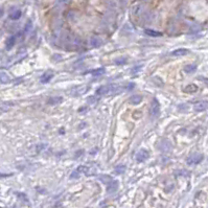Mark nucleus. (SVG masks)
<instances>
[{
  "label": "nucleus",
  "instance_id": "11",
  "mask_svg": "<svg viewBox=\"0 0 208 208\" xmlns=\"http://www.w3.org/2000/svg\"><path fill=\"white\" fill-rule=\"evenodd\" d=\"M196 91H198V86L194 84H189L184 88V92L186 93H194Z\"/></svg>",
  "mask_w": 208,
  "mask_h": 208
},
{
  "label": "nucleus",
  "instance_id": "5",
  "mask_svg": "<svg viewBox=\"0 0 208 208\" xmlns=\"http://www.w3.org/2000/svg\"><path fill=\"white\" fill-rule=\"evenodd\" d=\"M202 160H203V155H202V154H194V155L190 156V157L188 158L187 163L190 165L198 164V163H200Z\"/></svg>",
  "mask_w": 208,
  "mask_h": 208
},
{
  "label": "nucleus",
  "instance_id": "2",
  "mask_svg": "<svg viewBox=\"0 0 208 208\" xmlns=\"http://www.w3.org/2000/svg\"><path fill=\"white\" fill-rule=\"evenodd\" d=\"M160 104H159V101H158L157 99H154L153 101H152V105H151V110H150V114H151V116L153 117H157L158 115H159V113H160Z\"/></svg>",
  "mask_w": 208,
  "mask_h": 208
},
{
  "label": "nucleus",
  "instance_id": "7",
  "mask_svg": "<svg viewBox=\"0 0 208 208\" xmlns=\"http://www.w3.org/2000/svg\"><path fill=\"white\" fill-rule=\"evenodd\" d=\"M63 101V97L62 96H53V97H49L47 99V104L48 105H59Z\"/></svg>",
  "mask_w": 208,
  "mask_h": 208
},
{
  "label": "nucleus",
  "instance_id": "20",
  "mask_svg": "<svg viewBox=\"0 0 208 208\" xmlns=\"http://www.w3.org/2000/svg\"><path fill=\"white\" fill-rule=\"evenodd\" d=\"M76 171H78V173H86L87 172V167L86 166H80L78 169H76Z\"/></svg>",
  "mask_w": 208,
  "mask_h": 208
},
{
  "label": "nucleus",
  "instance_id": "18",
  "mask_svg": "<svg viewBox=\"0 0 208 208\" xmlns=\"http://www.w3.org/2000/svg\"><path fill=\"white\" fill-rule=\"evenodd\" d=\"M104 73H105V69L104 68H97V69H95V70L92 71V74H93L94 76H101V74H104Z\"/></svg>",
  "mask_w": 208,
  "mask_h": 208
},
{
  "label": "nucleus",
  "instance_id": "8",
  "mask_svg": "<svg viewBox=\"0 0 208 208\" xmlns=\"http://www.w3.org/2000/svg\"><path fill=\"white\" fill-rule=\"evenodd\" d=\"M188 49H186V48H178V49H176V50L172 51V55H174V57H182V55H185L188 53Z\"/></svg>",
  "mask_w": 208,
  "mask_h": 208
},
{
  "label": "nucleus",
  "instance_id": "6",
  "mask_svg": "<svg viewBox=\"0 0 208 208\" xmlns=\"http://www.w3.org/2000/svg\"><path fill=\"white\" fill-rule=\"evenodd\" d=\"M117 188H118V182L115 180H112L109 184H107V191L109 194H112V192L116 191Z\"/></svg>",
  "mask_w": 208,
  "mask_h": 208
},
{
  "label": "nucleus",
  "instance_id": "13",
  "mask_svg": "<svg viewBox=\"0 0 208 208\" xmlns=\"http://www.w3.org/2000/svg\"><path fill=\"white\" fill-rule=\"evenodd\" d=\"M145 35L150 37H161L162 36V32H157V30H144Z\"/></svg>",
  "mask_w": 208,
  "mask_h": 208
},
{
  "label": "nucleus",
  "instance_id": "14",
  "mask_svg": "<svg viewBox=\"0 0 208 208\" xmlns=\"http://www.w3.org/2000/svg\"><path fill=\"white\" fill-rule=\"evenodd\" d=\"M15 42H16V37L15 36L9 37V39L6 40V48L7 49H11V48L15 45Z\"/></svg>",
  "mask_w": 208,
  "mask_h": 208
},
{
  "label": "nucleus",
  "instance_id": "16",
  "mask_svg": "<svg viewBox=\"0 0 208 208\" xmlns=\"http://www.w3.org/2000/svg\"><path fill=\"white\" fill-rule=\"evenodd\" d=\"M196 69H197V66L194 65V64H191V65H187V66H185L184 71H185L186 73H191V72H194Z\"/></svg>",
  "mask_w": 208,
  "mask_h": 208
},
{
  "label": "nucleus",
  "instance_id": "17",
  "mask_svg": "<svg viewBox=\"0 0 208 208\" xmlns=\"http://www.w3.org/2000/svg\"><path fill=\"white\" fill-rule=\"evenodd\" d=\"M125 172H126V166H125V165H117V166L115 167V173H116L117 175L124 174Z\"/></svg>",
  "mask_w": 208,
  "mask_h": 208
},
{
  "label": "nucleus",
  "instance_id": "1",
  "mask_svg": "<svg viewBox=\"0 0 208 208\" xmlns=\"http://www.w3.org/2000/svg\"><path fill=\"white\" fill-rule=\"evenodd\" d=\"M124 91V88L117 87L114 85H107V86H101L96 90V94L99 95H109V94H117Z\"/></svg>",
  "mask_w": 208,
  "mask_h": 208
},
{
  "label": "nucleus",
  "instance_id": "10",
  "mask_svg": "<svg viewBox=\"0 0 208 208\" xmlns=\"http://www.w3.org/2000/svg\"><path fill=\"white\" fill-rule=\"evenodd\" d=\"M53 78V73L51 72V71H47V72H45L43 76H41V83L46 84V83L49 82Z\"/></svg>",
  "mask_w": 208,
  "mask_h": 208
},
{
  "label": "nucleus",
  "instance_id": "4",
  "mask_svg": "<svg viewBox=\"0 0 208 208\" xmlns=\"http://www.w3.org/2000/svg\"><path fill=\"white\" fill-rule=\"evenodd\" d=\"M149 157H150L149 152L145 151V150H140V151L136 154V160H137L138 162H143V161L148 160Z\"/></svg>",
  "mask_w": 208,
  "mask_h": 208
},
{
  "label": "nucleus",
  "instance_id": "12",
  "mask_svg": "<svg viewBox=\"0 0 208 208\" xmlns=\"http://www.w3.org/2000/svg\"><path fill=\"white\" fill-rule=\"evenodd\" d=\"M99 179L101 183H104V184H106V185L109 184V183L113 180L112 177H110L109 175H101V176H99Z\"/></svg>",
  "mask_w": 208,
  "mask_h": 208
},
{
  "label": "nucleus",
  "instance_id": "19",
  "mask_svg": "<svg viewBox=\"0 0 208 208\" xmlns=\"http://www.w3.org/2000/svg\"><path fill=\"white\" fill-rule=\"evenodd\" d=\"M21 16V12L20 11H17L15 12V13H13V14L11 15V19H13V20H17V19H19Z\"/></svg>",
  "mask_w": 208,
  "mask_h": 208
},
{
  "label": "nucleus",
  "instance_id": "15",
  "mask_svg": "<svg viewBox=\"0 0 208 208\" xmlns=\"http://www.w3.org/2000/svg\"><path fill=\"white\" fill-rule=\"evenodd\" d=\"M9 82V76L5 72H0V83L2 84H7Z\"/></svg>",
  "mask_w": 208,
  "mask_h": 208
},
{
  "label": "nucleus",
  "instance_id": "9",
  "mask_svg": "<svg viewBox=\"0 0 208 208\" xmlns=\"http://www.w3.org/2000/svg\"><path fill=\"white\" fill-rule=\"evenodd\" d=\"M142 101V96L138 95V94H135V95H132L129 99V103L132 104V105H138Z\"/></svg>",
  "mask_w": 208,
  "mask_h": 208
},
{
  "label": "nucleus",
  "instance_id": "3",
  "mask_svg": "<svg viewBox=\"0 0 208 208\" xmlns=\"http://www.w3.org/2000/svg\"><path fill=\"white\" fill-rule=\"evenodd\" d=\"M194 110L197 111V112H203V111H206L208 110V101H198L194 105Z\"/></svg>",
  "mask_w": 208,
  "mask_h": 208
}]
</instances>
